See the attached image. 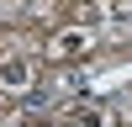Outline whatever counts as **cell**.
I'll return each mask as SVG.
<instances>
[{"label":"cell","instance_id":"4","mask_svg":"<svg viewBox=\"0 0 132 127\" xmlns=\"http://www.w3.org/2000/svg\"><path fill=\"white\" fill-rule=\"evenodd\" d=\"M127 21H132V16H127Z\"/></svg>","mask_w":132,"mask_h":127},{"label":"cell","instance_id":"3","mask_svg":"<svg viewBox=\"0 0 132 127\" xmlns=\"http://www.w3.org/2000/svg\"><path fill=\"white\" fill-rule=\"evenodd\" d=\"M79 127H106V116H101V111H85V116H79Z\"/></svg>","mask_w":132,"mask_h":127},{"label":"cell","instance_id":"1","mask_svg":"<svg viewBox=\"0 0 132 127\" xmlns=\"http://www.w3.org/2000/svg\"><path fill=\"white\" fill-rule=\"evenodd\" d=\"M0 85H5V90H27L32 85V64L27 58H5L0 64Z\"/></svg>","mask_w":132,"mask_h":127},{"label":"cell","instance_id":"2","mask_svg":"<svg viewBox=\"0 0 132 127\" xmlns=\"http://www.w3.org/2000/svg\"><path fill=\"white\" fill-rule=\"evenodd\" d=\"M85 32H63V37H53V58H69V53H85Z\"/></svg>","mask_w":132,"mask_h":127}]
</instances>
